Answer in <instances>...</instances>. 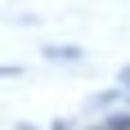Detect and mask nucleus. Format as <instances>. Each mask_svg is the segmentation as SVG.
Wrapping results in <instances>:
<instances>
[{
  "mask_svg": "<svg viewBox=\"0 0 130 130\" xmlns=\"http://www.w3.org/2000/svg\"><path fill=\"white\" fill-rule=\"evenodd\" d=\"M117 85H121V90H130V63H126V67L117 72Z\"/></svg>",
  "mask_w": 130,
  "mask_h": 130,
  "instance_id": "5",
  "label": "nucleus"
},
{
  "mask_svg": "<svg viewBox=\"0 0 130 130\" xmlns=\"http://www.w3.org/2000/svg\"><path fill=\"white\" fill-rule=\"evenodd\" d=\"M103 126H108V130H130V108H117V112H108V117H103Z\"/></svg>",
  "mask_w": 130,
  "mask_h": 130,
  "instance_id": "3",
  "label": "nucleus"
},
{
  "mask_svg": "<svg viewBox=\"0 0 130 130\" xmlns=\"http://www.w3.org/2000/svg\"><path fill=\"white\" fill-rule=\"evenodd\" d=\"M126 103H130V90H126Z\"/></svg>",
  "mask_w": 130,
  "mask_h": 130,
  "instance_id": "9",
  "label": "nucleus"
},
{
  "mask_svg": "<svg viewBox=\"0 0 130 130\" xmlns=\"http://www.w3.org/2000/svg\"><path fill=\"white\" fill-rule=\"evenodd\" d=\"M45 58L50 63H85V50L81 45H45Z\"/></svg>",
  "mask_w": 130,
  "mask_h": 130,
  "instance_id": "1",
  "label": "nucleus"
},
{
  "mask_svg": "<svg viewBox=\"0 0 130 130\" xmlns=\"http://www.w3.org/2000/svg\"><path fill=\"white\" fill-rule=\"evenodd\" d=\"M13 130H36V126H27V121H18V126H13Z\"/></svg>",
  "mask_w": 130,
  "mask_h": 130,
  "instance_id": "7",
  "label": "nucleus"
},
{
  "mask_svg": "<svg viewBox=\"0 0 130 130\" xmlns=\"http://www.w3.org/2000/svg\"><path fill=\"white\" fill-rule=\"evenodd\" d=\"M0 76H5V81H13V76H23V67H18V63H5V67H0Z\"/></svg>",
  "mask_w": 130,
  "mask_h": 130,
  "instance_id": "4",
  "label": "nucleus"
},
{
  "mask_svg": "<svg viewBox=\"0 0 130 130\" xmlns=\"http://www.w3.org/2000/svg\"><path fill=\"white\" fill-rule=\"evenodd\" d=\"M121 85H112V90H99V94H90L85 99V112H103V108H112V103H121Z\"/></svg>",
  "mask_w": 130,
  "mask_h": 130,
  "instance_id": "2",
  "label": "nucleus"
},
{
  "mask_svg": "<svg viewBox=\"0 0 130 130\" xmlns=\"http://www.w3.org/2000/svg\"><path fill=\"white\" fill-rule=\"evenodd\" d=\"M50 130H72V121H63V117H58V121H54Z\"/></svg>",
  "mask_w": 130,
  "mask_h": 130,
  "instance_id": "6",
  "label": "nucleus"
},
{
  "mask_svg": "<svg viewBox=\"0 0 130 130\" xmlns=\"http://www.w3.org/2000/svg\"><path fill=\"white\" fill-rule=\"evenodd\" d=\"M85 130H108V126H85Z\"/></svg>",
  "mask_w": 130,
  "mask_h": 130,
  "instance_id": "8",
  "label": "nucleus"
}]
</instances>
